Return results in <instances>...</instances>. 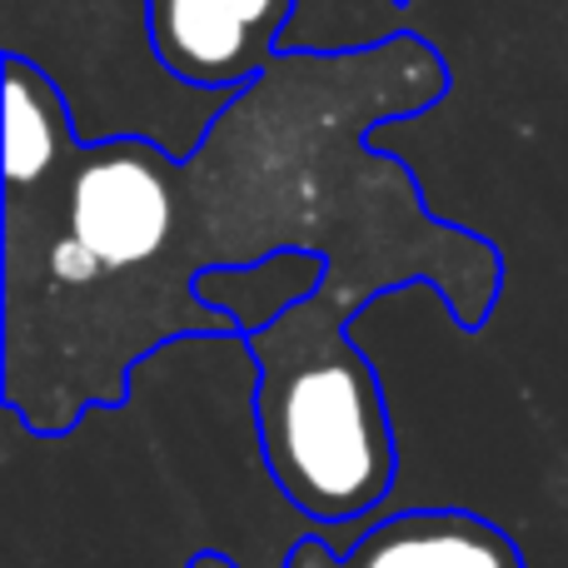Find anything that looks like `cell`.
I'll use <instances>...</instances> for the list:
<instances>
[{"instance_id": "1", "label": "cell", "mask_w": 568, "mask_h": 568, "mask_svg": "<svg viewBox=\"0 0 568 568\" xmlns=\"http://www.w3.org/2000/svg\"><path fill=\"white\" fill-rule=\"evenodd\" d=\"M444 90V60L409 30L344 55L280 50L180 160V250L195 284L310 250L349 314L419 280L464 334L484 329L504 284L499 250L429 215L409 170L369 145L374 125L439 105Z\"/></svg>"}, {"instance_id": "2", "label": "cell", "mask_w": 568, "mask_h": 568, "mask_svg": "<svg viewBox=\"0 0 568 568\" xmlns=\"http://www.w3.org/2000/svg\"><path fill=\"white\" fill-rule=\"evenodd\" d=\"M240 334L180 250V155L145 135L80 140L60 85L6 55L0 399L40 439L130 399L170 339Z\"/></svg>"}, {"instance_id": "3", "label": "cell", "mask_w": 568, "mask_h": 568, "mask_svg": "<svg viewBox=\"0 0 568 568\" xmlns=\"http://www.w3.org/2000/svg\"><path fill=\"white\" fill-rule=\"evenodd\" d=\"M349 304L314 290L265 329L255 359V429L275 489L304 519L349 524L394 489V424L369 354L349 339Z\"/></svg>"}, {"instance_id": "4", "label": "cell", "mask_w": 568, "mask_h": 568, "mask_svg": "<svg viewBox=\"0 0 568 568\" xmlns=\"http://www.w3.org/2000/svg\"><path fill=\"white\" fill-rule=\"evenodd\" d=\"M0 45L55 80L80 140L145 135L185 160L230 105L160 60L150 0H0Z\"/></svg>"}, {"instance_id": "5", "label": "cell", "mask_w": 568, "mask_h": 568, "mask_svg": "<svg viewBox=\"0 0 568 568\" xmlns=\"http://www.w3.org/2000/svg\"><path fill=\"white\" fill-rule=\"evenodd\" d=\"M294 6L300 0H150V30L180 80L235 95L280 55Z\"/></svg>"}, {"instance_id": "6", "label": "cell", "mask_w": 568, "mask_h": 568, "mask_svg": "<svg viewBox=\"0 0 568 568\" xmlns=\"http://www.w3.org/2000/svg\"><path fill=\"white\" fill-rule=\"evenodd\" d=\"M284 568H524V549L469 509H409L369 524L349 549L300 539Z\"/></svg>"}, {"instance_id": "7", "label": "cell", "mask_w": 568, "mask_h": 568, "mask_svg": "<svg viewBox=\"0 0 568 568\" xmlns=\"http://www.w3.org/2000/svg\"><path fill=\"white\" fill-rule=\"evenodd\" d=\"M324 275H329V265L320 255L284 250V255H270L250 270H210V275H200L195 294L215 310H225L230 320H240V334H255L300 300H310Z\"/></svg>"}, {"instance_id": "8", "label": "cell", "mask_w": 568, "mask_h": 568, "mask_svg": "<svg viewBox=\"0 0 568 568\" xmlns=\"http://www.w3.org/2000/svg\"><path fill=\"white\" fill-rule=\"evenodd\" d=\"M404 0H300L280 50H314V55H344L369 50L404 36Z\"/></svg>"}, {"instance_id": "9", "label": "cell", "mask_w": 568, "mask_h": 568, "mask_svg": "<svg viewBox=\"0 0 568 568\" xmlns=\"http://www.w3.org/2000/svg\"><path fill=\"white\" fill-rule=\"evenodd\" d=\"M185 568H235V564H230L225 554H195V559H190Z\"/></svg>"}]
</instances>
